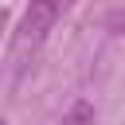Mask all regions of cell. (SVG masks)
Masks as SVG:
<instances>
[{
    "label": "cell",
    "instance_id": "cell-1",
    "mask_svg": "<svg viewBox=\"0 0 125 125\" xmlns=\"http://www.w3.org/2000/svg\"><path fill=\"white\" fill-rule=\"evenodd\" d=\"M59 8H62V0H31V4H27L23 20H20V27H16V59H20V62L43 47V39L51 35V27H55V20H59Z\"/></svg>",
    "mask_w": 125,
    "mask_h": 125
},
{
    "label": "cell",
    "instance_id": "cell-2",
    "mask_svg": "<svg viewBox=\"0 0 125 125\" xmlns=\"http://www.w3.org/2000/svg\"><path fill=\"white\" fill-rule=\"evenodd\" d=\"M59 125H94V105H90V102H74V105L62 113Z\"/></svg>",
    "mask_w": 125,
    "mask_h": 125
},
{
    "label": "cell",
    "instance_id": "cell-3",
    "mask_svg": "<svg viewBox=\"0 0 125 125\" xmlns=\"http://www.w3.org/2000/svg\"><path fill=\"white\" fill-rule=\"evenodd\" d=\"M4 27H8V8H0V35H4Z\"/></svg>",
    "mask_w": 125,
    "mask_h": 125
},
{
    "label": "cell",
    "instance_id": "cell-4",
    "mask_svg": "<svg viewBox=\"0 0 125 125\" xmlns=\"http://www.w3.org/2000/svg\"><path fill=\"white\" fill-rule=\"evenodd\" d=\"M0 125H8V121H4V117H0Z\"/></svg>",
    "mask_w": 125,
    "mask_h": 125
}]
</instances>
